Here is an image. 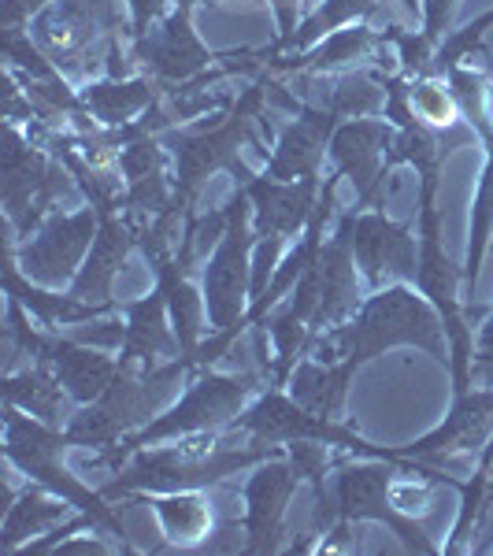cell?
I'll return each mask as SVG.
<instances>
[{"mask_svg":"<svg viewBox=\"0 0 493 556\" xmlns=\"http://www.w3.org/2000/svg\"><path fill=\"white\" fill-rule=\"evenodd\" d=\"M397 345L424 349L427 356H434L438 364L450 367L445 323L434 304L408 282H393L375 290L345 323L323 330L312 342L308 356H316L323 364L345 361L353 367H364L367 361H375V356L390 353Z\"/></svg>","mask_w":493,"mask_h":556,"instance_id":"1","label":"cell"},{"mask_svg":"<svg viewBox=\"0 0 493 556\" xmlns=\"http://www.w3.org/2000/svg\"><path fill=\"white\" fill-rule=\"evenodd\" d=\"M286 445L260 442L256 445H235L230 430L215 434H190L175 438V445H146L115 471V479L101 490L108 501L130 497V493H172V490H208L219 486L227 475H238L245 468L282 456Z\"/></svg>","mask_w":493,"mask_h":556,"instance_id":"2","label":"cell"},{"mask_svg":"<svg viewBox=\"0 0 493 556\" xmlns=\"http://www.w3.org/2000/svg\"><path fill=\"white\" fill-rule=\"evenodd\" d=\"M190 371H197L193 356H178V361L149 367V371H141V367H119L101 397L78 408L67 419L64 430L71 434V442L86 445V450L97 453L115 450V445H123L130 434H138L141 427L152 424L167 408L178 382Z\"/></svg>","mask_w":493,"mask_h":556,"instance_id":"3","label":"cell"},{"mask_svg":"<svg viewBox=\"0 0 493 556\" xmlns=\"http://www.w3.org/2000/svg\"><path fill=\"white\" fill-rule=\"evenodd\" d=\"M267 375H223L212 367H197L186 393L160 412L152 424H146L138 434H130L123 445L101 453L104 464H112V471H119L138 450L160 442H175V438H190V434H215V430H227L241 412L249 408V401L264 390Z\"/></svg>","mask_w":493,"mask_h":556,"instance_id":"4","label":"cell"},{"mask_svg":"<svg viewBox=\"0 0 493 556\" xmlns=\"http://www.w3.org/2000/svg\"><path fill=\"white\" fill-rule=\"evenodd\" d=\"M71 434L45 419L30 416V412L4 405V456L15 464L23 475H30L34 482L49 486L52 493H60L64 501L75 505V513L93 516L97 531L112 534L123 542V549L130 553L127 542V527H123V513H115L112 501L101 490H89L83 479H75L71 468L64 464V453L71 450Z\"/></svg>","mask_w":493,"mask_h":556,"instance_id":"5","label":"cell"},{"mask_svg":"<svg viewBox=\"0 0 493 556\" xmlns=\"http://www.w3.org/2000/svg\"><path fill=\"white\" fill-rule=\"evenodd\" d=\"M275 89L279 86H275L271 78L260 75L215 127L193 130V134H172V138H167L172 156H175V190H172V204H167V208H172L178 219H182V215L190 219L197 193H201V186L208 182L215 172H230L241 186L253 178V172L238 160V149H241V141H249V127H253L260 108H264V101Z\"/></svg>","mask_w":493,"mask_h":556,"instance_id":"6","label":"cell"},{"mask_svg":"<svg viewBox=\"0 0 493 556\" xmlns=\"http://www.w3.org/2000/svg\"><path fill=\"white\" fill-rule=\"evenodd\" d=\"M438 172L419 175V219H416V238H419V271H416V290L434 304L438 316L445 323V338H450V371H453V397L471 390V367H475V338L468 327L460 304V282L464 267H456L450 253L442 249V215H438Z\"/></svg>","mask_w":493,"mask_h":556,"instance_id":"7","label":"cell"},{"mask_svg":"<svg viewBox=\"0 0 493 556\" xmlns=\"http://www.w3.org/2000/svg\"><path fill=\"white\" fill-rule=\"evenodd\" d=\"M397 468L401 460H387V456H364V460L353 464H338L334 486H330L327 531L371 519V523L390 527V534H397L405 553H438L427 527L393 505V475H397Z\"/></svg>","mask_w":493,"mask_h":556,"instance_id":"8","label":"cell"},{"mask_svg":"<svg viewBox=\"0 0 493 556\" xmlns=\"http://www.w3.org/2000/svg\"><path fill=\"white\" fill-rule=\"evenodd\" d=\"M227 223L219 230V245L204 264V304H208V327L212 334H227L235 323L253 304V201L245 190H238L227 201Z\"/></svg>","mask_w":493,"mask_h":556,"instance_id":"9","label":"cell"},{"mask_svg":"<svg viewBox=\"0 0 493 556\" xmlns=\"http://www.w3.org/2000/svg\"><path fill=\"white\" fill-rule=\"evenodd\" d=\"M8 330H12L23 353L34 356V364L52 367V375L64 382L75 405H89V401L101 397L108 382L115 379V371H119V356H108V349L64 338L56 330H38L20 298H8Z\"/></svg>","mask_w":493,"mask_h":556,"instance_id":"10","label":"cell"},{"mask_svg":"<svg viewBox=\"0 0 493 556\" xmlns=\"http://www.w3.org/2000/svg\"><path fill=\"white\" fill-rule=\"evenodd\" d=\"M227 430L230 434H249V438L275 442V445L323 442L353 456H387L390 460V450L364 442V438L356 434V430H349L342 419H327V416L308 412L304 405H298V401L290 397V390H282V386H267L260 397L249 401V408L241 412Z\"/></svg>","mask_w":493,"mask_h":556,"instance_id":"11","label":"cell"},{"mask_svg":"<svg viewBox=\"0 0 493 556\" xmlns=\"http://www.w3.org/2000/svg\"><path fill=\"white\" fill-rule=\"evenodd\" d=\"M97 227H101V212L89 204V208L67 212V215H49L34 238H26V245L15 253V241H8V253L15 256L20 271L30 278V282L45 286V290H71L75 275L83 271L86 253L97 238Z\"/></svg>","mask_w":493,"mask_h":556,"instance_id":"12","label":"cell"},{"mask_svg":"<svg viewBox=\"0 0 493 556\" xmlns=\"http://www.w3.org/2000/svg\"><path fill=\"white\" fill-rule=\"evenodd\" d=\"M71 193V172H60L49 156L30 146L20 130L8 123V149H4V208L8 223L20 230V238H30L38 230L52 204Z\"/></svg>","mask_w":493,"mask_h":556,"instance_id":"13","label":"cell"},{"mask_svg":"<svg viewBox=\"0 0 493 556\" xmlns=\"http://www.w3.org/2000/svg\"><path fill=\"white\" fill-rule=\"evenodd\" d=\"M349 227V249L361 267L364 282L371 290L393 282L416 286L419 271V238L412 235V223H393L387 212H356L349 208L345 215Z\"/></svg>","mask_w":493,"mask_h":556,"instance_id":"14","label":"cell"},{"mask_svg":"<svg viewBox=\"0 0 493 556\" xmlns=\"http://www.w3.org/2000/svg\"><path fill=\"white\" fill-rule=\"evenodd\" d=\"M493 438V386L482 390L456 393L453 408L445 412V419L434 430H427L424 438L408 445L390 450V460H416V464H445L456 453H479L486 450Z\"/></svg>","mask_w":493,"mask_h":556,"instance_id":"15","label":"cell"},{"mask_svg":"<svg viewBox=\"0 0 493 556\" xmlns=\"http://www.w3.org/2000/svg\"><path fill=\"white\" fill-rule=\"evenodd\" d=\"M397 138V127L390 119H345L338 123L334 138H330V160H334V172L342 178H353L356 201L353 208L364 212L371 204L382 201V186H387V152Z\"/></svg>","mask_w":493,"mask_h":556,"instance_id":"16","label":"cell"},{"mask_svg":"<svg viewBox=\"0 0 493 556\" xmlns=\"http://www.w3.org/2000/svg\"><path fill=\"white\" fill-rule=\"evenodd\" d=\"M301 486V475L290 464V456H271V460L256 464L249 475L245 490V553H279L286 534V508H290L293 493Z\"/></svg>","mask_w":493,"mask_h":556,"instance_id":"17","label":"cell"},{"mask_svg":"<svg viewBox=\"0 0 493 556\" xmlns=\"http://www.w3.org/2000/svg\"><path fill=\"white\" fill-rule=\"evenodd\" d=\"M190 8H175L156 30L134 38V56L146 64V71L152 75V83L160 86H182L193 83L197 75H204L215 60V52L197 38Z\"/></svg>","mask_w":493,"mask_h":556,"instance_id":"18","label":"cell"},{"mask_svg":"<svg viewBox=\"0 0 493 556\" xmlns=\"http://www.w3.org/2000/svg\"><path fill=\"white\" fill-rule=\"evenodd\" d=\"M119 26V15H115L112 0H60L56 8H45L34 23V41L38 49H45L52 56V64H64L67 71L78 67L75 56L89 52L97 30L112 34Z\"/></svg>","mask_w":493,"mask_h":556,"instance_id":"19","label":"cell"},{"mask_svg":"<svg viewBox=\"0 0 493 556\" xmlns=\"http://www.w3.org/2000/svg\"><path fill=\"white\" fill-rule=\"evenodd\" d=\"M338 115L330 108L301 104L298 119L279 134L271 160H267L264 175L279 178V182H301V178H319V164L330 152V138L338 130Z\"/></svg>","mask_w":493,"mask_h":556,"instance_id":"20","label":"cell"},{"mask_svg":"<svg viewBox=\"0 0 493 556\" xmlns=\"http://www.w3.org/2000/svg\"><path fill=\"white\" fill-rule=\"evenodd\" d=\"M316 275H319V304L312 316V342L323 330L338 327L361 308V286H356V260L349 249V227L345 219H338V230L323 241L316 256Z\"/></svg>","mask_w":493,"mask_h":556,"instance_id":"21","label":"cell"},{"mask_svg":"<svg viewBox=\"0 0 493 556\" xmlns=\"http://www.w3.org/2000/svg\"><path fill=\"white\" fill-rule=\"evenodd\" d=\"M123 316H127V334H123L119 345V367H160L167 361H178L182 353V342L175 334L172 312H167V298L164 290H152L149 298L123 304Z\"/></svg>","mask_w":493,"mask_h":556,"instance_id":"22","label":"cell"},{"mask_svg":"<svg viewBox=\"0 0 493 556\" xmlns=\"http://www.w3.org/2000/svg\"><path fill=\"white\" fill-rule=\"evenodd\" d=\"M97 212H101V227H97V238L86 253L83 271L71 282V293L89 304H115L112 301L115 278H119L127 256L138 249V230L130 227V219H119L115 208H97Z\"/></svg>","mask_w":493,"mask_h":556,"instance_id":"23","label":"cell"},{"mask_svg":"<svg viewBox=\"0 0 493 556\" xmlns=\"http://www.w3.org/2000/svg\"><path fill=\"white\" fill-rule=\"evenodd\" d=\"M115 164L127 182V197H123V212L127 219H146V215H160L172 204V190L164 178V149H160L156 134L149 138H134L130 146L115 152Z\"/></svg>","mask_w":493,"mask_h":556,"instance_id":"24","label":"cell"},{"mask_svg":"<svg viewBox=\"0 0 493 556\" xmlns=\"http://www.w3.org/2000/svg\"><path fill=\"white\" fill-rule=\"evenodd\" d=\"M4 290H8V298H20L23 308L30 312L45 330L75 327V323H93V319L108 316V312H119V301L115 304H89V301H78L71 290L60 298V293L30 282V278L20 271V264H15L12 253H8V267H4Z\"/></svg>","mask_w":493,"mask_h":556,"instance_id":"25","label":"cell"},{"mask_svg":"<svg viewBox=\"0 0 493 556\" xmlns=\"http://www.w3.org/2000/svg\"><path fill=\"white\" fill-rule=\"evenodd\" d=\"M152 271H156V286L167 298V312H172L175 334L182 342V353L193 356L197 364V349H201V330L208 323V304H204V290H197L190 267H182L172 253H156L149 256Z\"/></svg>","mask_w":493,"mask_h":556,"instance_id":"26","label":"cell"},{"mask_svg":"<svg viewBox=\"0 0 493 556\" xmlns=\"http://www.w3.org/2000/svg\"><path fill=\"white\" fill-rule=\"evenodd\" d=\"M130 501L146 505L160 519V531L175 549H193L212 534L215 508L204 490H172V493H130Z\"/></svg>","mask_w":493,"mask_h":556,"instance_id":"27","label":"cell"},{"mask_svg":"<svg viewBox=\"0 0 493 556\" xmlns=\"http://www.w3.org/2000/svg\"><path fill=\"white\" fill-rule=\"evenodd\" d=\"M71 501H64L60 493H52L49 486L34 482L23 497H15L12 505L4 508V523H0V553L12 556L20 553V545L34 542L38 534L52 531L56 523H64L71 516Z\"/></svg>","mask_w":493,"mask_h":556,"instance_id":"28","label":"cell"},{"mask_svg":"<svg viewBox=\"0 0 493 556\" xmlns=\"http://www.w3.org/2000/svg\"><path fill=\"white\" fill-rule=\"evenodd\" d=\"M353 375H356V367L345 364V361L323 364V361H316V356H304V361L293 367L286 390H290V397L298 401V405L316 412V416L342 419Z\"/></svg>","mask_w":493,"mask_h":556,"instance_id":"29","label":"cell"},{"mask_svg":"<svg viewBox=\"0 0 493 556\" xmlns=\"http://www.w3.org/2000/svg\"><path fill=\"white\" fill-rule=\"evenodd\" d=\"M152 101H156V83L149 78H104V83H89L83 89L86 112L108 130L127 127L134 115L149 112Z\"/></svg>","mask_w":493,"mask_h":556,"instance_id":"30","label":"cell"},{"mask_svg":"<svg viewBox=\"0 0 493 556\" xmlns=\"http://www.w3.org/2000/svg\"><path fill=\"white\" fill-rule=\"evenodd\" d=\"M0 393H4V405L30 412V416H38L52 427H60L67 416L71 393L64 390V382L52 375V367H45V364L26 367L20 375H8Z\"/></svg>","mask_w":493,"mask_h":556,"instance_id":"31","label":"cell"},{"mask_svg":"<svg viewBox=\"0 0 493 556\" xmlns=\"http://www.w3.org/2000/svg\"><path fill=\"white\" fill-rule=\"evenodd\" d=\"M379 8H382V0H327V4H319L316 12L290 34V38H279L271 52L264 49L260 56H275L279 49H290V56H301V52H308L312 45H319L327 34L342 30V26L356 23V20H367V15L379 12Z\"/></svg>","mask_w":493,"mask_h":556,"instance_id":"32","label":"cell"},{"mask_svg":"<svg viewBox=\"0 0 493 556\" xmlns=\"http://www.w3.org/2000/svg\"><path fill=\"white\" fill-rule=\"evenodd\" d=\"M382 38L371 34L367 26H349V30H334L327 34L319 45H312L301 56H271L275 71H312V75H323V71H334L349 64V60H361L371 45H379Z\"/></svg>","mask_w":493,"mask_h":556,"instance_id":"33","label":"cell"},{"mask_svg":"<svg viewBox=\"0 0 493 556\" xmlns=\"http://www.w3.org/2000/svg\"><path fill=\"white\" fill-rule=\"evenodd\" d=\"M486 141V167H482V182L475 190L471 204V241H468V260H464V282H479V267L486 256V245L493 238V127L479 134Z\"/></svg>","mask_w":493,"mask_h":556,"instance_id":"34","label":"cell"},{"mask_svg":"<svg viewBox=\"0 0 493 556\" xmlns=\"http://www.w3.org/2000/svg\"><path fill=\"white\" fill-rule=\"evenodd\" d=\"M490 482H493V438L482 450V460H479V471L464 482V501H460V516H456V527H453V538L445 545V553H460L468 545V538L475 531V519L482 516V505L490 501Z\"/></svg>","mask_w":493,"mask_h":556,"instance_id":"35","label":"cell"},{"mask_svg":"<svg viewBox=\"0 0 493 556\" xmlns=\"http://www.w3.org/2000/svg\"><path fill=\"white\" fill-rule=\"evenodd\" d=\"M379 104H387V86L371 75H345L338 78L334 89L327 93L323 108L338 115V119H361V115H371Z\"/></svg>","mask_w":493,"mask_h":556,"instance_id":"36","label":"cell"},{"mask_svg":"<svg viewBox=\"0 0 493 556\" xmlns=\"http://www.w3.org/2000/svg\"><path fill=\"white\" fill-rule=\"evenodd\" d=\"M412 108H416L419 119L438 130H450L456 123H464L460 104H456L453 89L442 75H419L412 83Z\"/></svg>","mask_w":493,"mask_h":556,"instance_id":"37","label":"cell"},{"mask_svg":"<svg viewBox=\"0 0 493 556\" xmlns=\"http://www.w3.org/2000/svg\"><path fill=\"white\" fill-rule=\"evenodd\" d=\"M490 26H493V8H490L486 15H479L475 23L464 26V30L450 34V38H445V41L434 49V60H430V75H450L453 67H460V60L482 45V38H486Z\"/></svg>","mask_w":493,"mask_h":556,"instance_id":"38","label":"cell"},{"mask_svg":"<svg viewBox=\"0 0 493 556\" xmlns=\"http://www.w3.org/2000/svg\"><path fill=\"white\" fill-rule=\"evenodd\" d=\"M456 4H460V0H424V30H419V38H424L430 49L442 45V34L450 30Z\"/></svg>","mask_w":493,"mask_h":556,"instance_id":"39","label":"cell"},{"mask_svg":"<svg viewBox=\"0 0 493 556\" xmlns=\"http://www.w3.org/2000/svg\"><path fill=\"white\" fill-rule=\"evenodd\" d=\"M49 0H4L0 4V23L4 30H23V23H30V15H41Z\"/></svg>","mask_w":493,"mask_h":556,"instance_id":"40","label":"cell"},{"mask_svg":"<svg viewBox=\"0 0 493 556\" xmlns=\"http://www.w3.org/2000/svg\"><path fill=\"white\" fill-rule=\"evenodd\" d=\"M479 375L482 382L493 386V312L486 316V327L479 330V345H475V367H471V379Z\"/></svg>","mask_w":493,"mask_h":556,"instance_id":"41","label":"cell"},{"mask_svg":"<svg viewBox=\"0 0 493 556\" xmlns=\"http://www.w3.org/2000/svg\"><path fill=\"white\" fill-rule=\"evenodd\" d=\"M130 4V38H141V34L152 30V23L164 12V0H127Z\"/></svg>","mask_w":493,"mask_h":556,"instance_id":"42","label":"cell"},{"mask_svg":"<svg viewBox=\"0 0 493 556\" xmlns=\"http://www.w3.org/2000/svg\"><path fill=\"white\" fill-rule=\"evenodd\" d=\"M275 12H279V23H282V34L279 38H290L293 30H298V8L304 4V0H271Z\"/></svg>","mask_w":493,"mask_h":556,"instance_id":"43","label":"cell"},{"mask_svg":"<svg viewBox=\"0 0 493 556\" xmlns=\"http://www.w3.org/2000/svg\"><path fill=\"white\" fill-rule=\"evenodd\" d=\"M60 549H64V553H108L112 545L97 542V538H78V542H71V538H67V542L60 545Z\"/></svg>","mask_w":493,"mask_h":556,"instance_id":"44","label":"cell"}]
</instances>
